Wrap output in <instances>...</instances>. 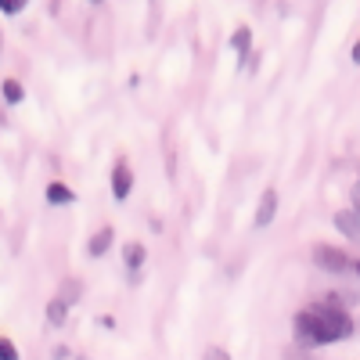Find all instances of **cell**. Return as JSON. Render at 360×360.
Masks as SVG:
<instances>
[{
	"label": "cell",
	"mask_w": 360,
	"mask_h": 360,
	"mask_svg": "<svg viewBox=\"0 0 360 360\" xmlns=\"http://www.w3.org/2000/svg\"><path fill=\"white\" fill-rule=\"evenodd\" d=\"M335 227H339L346 238L360 242V213H356V209H339V213H335Z\"/></svg>",
	"instance_id": "5b68a950"
},
{
	"label": "cell",
	"mask_w": 360,
	"mask_h": 360,
	"mask_svg": "<svg viewBox=\"0 0 360 360\" xmlns=\"http://www.w3.org/2000/svg\"><path fill=\"white\" fill-rule=\"evenodd\" d=\"M69 310H72V307H65L62 299L54 295L51 303H47V324H51V328H62V324L69 321Z\"/></svg>",
	"instance_id": "30bf717a"
},
{
	"label": "cell",
	"mask_w": 360,
	"mask_h": 360,
	"mask_svg": "<svg viewBox=\"0 0 360 360\" xmlns=\"http://www.w3.org/2000/svg\"><path fill=\"white\" fill-rule=\"evenodd\" d=\"M292 332L299 346H332L353 335V317L346 314V307L339 299H321V303H310L295 314Z\"/></svg>",
	"instance_id": "6da1fadb"
},
{
	"label": "cell",
	"mask_w": 360,
	"mask_h": 360,
	"mask_svg": "<svg viewBox=\"0 0 360 360\" xmlns=\"http://www.w3.org/2000/svg\"><path fill=\"white\" fill-rule=\"evenodd\" d=\"M130 191H134V169H130L127 159H115L112 162V198L115 202H127Z\"/></svg>",
	"instance_id": "3957f363"
},
{
	"label": "cell",
	"mask_w": 360,
	"mask_h": 360,
	"mask_svg": "<svg viewBox=\"0 0 360 360\" xmlns=\"http://www.w3.org/2000/svg\"><path fill=\"white\" fill-rule=\"evenodd\" d=\"M47 202H51V205H72V202H76V195H72V188H69V184L54 180V184H47Z\"/></svg>",
	"instance_id": "ba28073f"
},
{
	"label": "cell",
	"mask_w": 360,
	"mask_h": 360,
	"mask_svg": "<svg viewBox=\"0 0 360 360\" xmlns=\"http://www.w3.org/2000/svg\"><path fill=\"white\" fill-rule=\"evenodd\" d=\"M202 360H231V353H227L224 346H209V349L202 353Z\"/></svg>",
	"instance_id": "9a60e30c"
},
{
	"label": "cell",
	"mask_w": 360,
	"mask_h": 360,
	"mask_svg": "<svg viewBox=\"0 0 360 360\" xmlns=\"http://www.w3.org/2000/svg\"><path fill=\"white\" fill-rule=\"evenodd\" d=\"M349 58H353V65H360V40L353 44V51H349Z\"/></svg>",
	"instance_id": "e0dca14e"
},
{
	"label": "cell",
	"mask_w": 360,
	"mask_h": 360,
	"mask_svg": "<svg viewBox=\"0 0 360 360\" xmlns=\"http://www.w3.org/2000/svg\"><path fill=\"white\" fill-rule=\"evenodd\" d=\"M314 263L321 270H328V274H346V270L353 266L349 256L342 249H335V245H314Z\"/></svg>",
	"instance_id": "7a4b0ae2"
},
{
	"label": "cell",
	"mask_w": 360,
	"mask_h": 360,
	"mask_svg": "<svg viewBox=\"0 0 360 360\" xmlns=\"http://www.w3.org/2000/svg\"><path fill=\"white\" fill-rule=\"evenodd\" d=\"M231 47H234V54H238V62L252 51V29L249 25H242V29H234V37H231Z\"/></svg>",
	"instance_id": "9c48e42d"
},
{
	"label": "cell",
	"mask_w": 360,
	"mask_h": 360,
	"mask_svg": "<svg viewBox=\"0 0 360 360\" xmlns=\"http://www.w3.org/2000/svg\"><path fill=\"white\" fill-rule=\"evenodd\" d=\"M25 0H0V15H22Z\"/></svg>",
	"instance_id": "5bb4252c"
},
{
	"label": "cell",
	"mask_w": 360,
	"mask_h": 360,
	"mask_svg": "<svg viewBox=\"0 0 360 360\" xmlns=\"http://www.w3.org/2000/svg\"><path fill=\"white\" fill-rule=\"evenodd\" d=\"M144 259H148V249H144L141 242H130V245L123 249V263H127V270H130V278H137V274H141Z\"/></svg>",
	"instance_id": "52a82bcc"
},
{
	"label": "cell",
	"mask_w": 360,
	"mask_h": 360,
	"mask_svg": "<svg viewBox=\"0 0 360 360\" xmlns=\"http://www.w3.org/2000/svg\"><path fill=\"white\" fill-rule=\"evenodd\" d=\"M0 360H22V353H18V346L8 339V335H0Z\"/></svg>",
	"instance_id": "7c38bea8"
},
{
	"label": "cell",
	"mask_w": 360,
	"mask_h": 360,
	"mask_svg": "<svg viewBox=\"0 0 360 360\" xmlns=\"http://www.w3.org/2000/svg\"><path fill=\"white\" fill-rule=\"evenodd\" d=\"M58 299H62L65 307H72L76 299H79V281H69V285H62V292H58Z\"/></svg>",
	"instance_id": "4fadbf2b"
},
{
	"label": "cell",
	"mask_w": 360,
	"mask_h": 360,
	"mask_svg": "<svg viewBox=\"0 0 360 360\" xmlns=\"http://www.w3.org/2000/svg\"><path fill=\"white\" fill-rule=\"evenodd\" d=\"M0 94H4L8 105H22L25 101V86L18 79H4V83H0Z\"/></svg>",
	"instance_id": "8fae6325"
},
{
	"label": "cell",
	"mask_w": 360,
	"mask_h": 360,
	"mask_svg": "<svg viewBox=\"0 0 360 360\" xmlns=\"http://www.w3.org/2000/svg\"><path fill=\"white\" fill-rule=\"evenodd\" d=\"M353 209H356V213H360V180H356V184H353Z\"/></svg>",
	"instance_id": "2e32d148"
},
{
	"label": "cell",
	"mask_w": 360,
	"mask_h": 360,
	"mask_svg": "<svg viewBox=\"0 0 360 360\" xmlns=\"http://www.w3.org/2000/svg\"><path fill=\"white\" fill-rule=\"evenodd\" d=\"M353 270H356V274H360V259H353Z\"/></svg>",
	"instance_id": "ac0fdd59"
},
{
	"label": "cell",
	"mask_w": 360,
	"mask_h": 360,
	"mask_svg": "<svg viewBox=\"0 0 360 360\" xmlns=\"http://www.w3.org/2000/svg\"><path fill=\"white\" fill-rule=\"evenodd\" d=\"M112 242H115V231L112 227H101L98 234H90V242H86V252L94 256V259H101L108 249H112Z\"/></svg>",
	"instance_id": "8992f818"
},
{
	"label": "cell",
	"mask_w": 360,
	"mask_h": 360,
	"mask_svg": "<svg viewBox=\"0 0 360 360\" xmlns=\"http://www.w3.org/2000/svg\"><path fill=\"white\" fill-rule=\"evenodd\" d=\"M274 217H278V191H274V188H266L263 198H259V205H256V220H252V224L263 231V227L274 224Z\"/></svg>",
	"instance_id": "277c9868"
}]
</instances>
